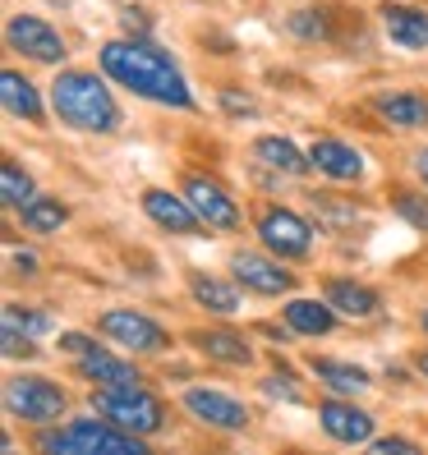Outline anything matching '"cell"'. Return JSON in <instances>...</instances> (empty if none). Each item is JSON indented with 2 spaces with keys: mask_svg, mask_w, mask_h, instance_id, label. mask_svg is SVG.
<instances>
[{
  "mask_svg": "<svg viewBox=\"0 0 428 455\" xmlns=\"http://www.w3.org/2000/svg\"><path fill=\"white\" fill-rule=\"evenodd\" d=\"M101 69H106V78H116V84L129 88L133 97H148L157 106H180V111L194 106V92L184 84V74L143 37L106 42L101 46Z\"/></svg>",
  "mask_w": 428,
  "mask_h": 455,
  "instance_id": "obj_1",
  "label": "cell"
},
{
  "mask_svg": "<svg viewBox=\"0 0 428 455\" xmlns=\"http://www.w3.org/2000/svg\"><path fill=\"white\" fill-rule=\"evenodd\" d=\"M51 111L84 133H116L125 124L111 88L93 69H61L56 84H51Z\"/></svg>",
  "mask_w": 428,
  "mask_h": 455,
  "instance_id": "obj_2",
  "label": "cell"
},
{
  "mask_svg": "<svg viewBox=\"0 0 428 455\" xmlns=\"http://www.w3.org/2000/svg\"><path fill=\"white\" fill-rule=\"evenodd\" d=\"M42 451L56 455H148L139 433H125L111 419H74L61 433H42Z\"/></svg>",
  "mask_w": 428,
  "mask_h": 455,
  "instance_id": "obj_3",
  "label": "cell"
},
{
  "mask_svg": "<svg viewBox=\"0 0 428 455\" xmlns=\"http://www.w3.org/2000/svg\"><path fill=\"white\" fill-rule=\"evenodd\" d=\"M93 410L101 419H111L116 427H125V433H139V437H152V433H162V427H166V405L157 395H148L143 387H133V391H106V387H97Z\"/></svg>",
  "mask_w": 428,
  "mask_h": 455,
  "instance_id": "obj_4",
  "label": "cell"
},
{
  "mask_svg": "<svg viewBox=\"0 0 428 455\" xmlns=\"http://www.w3.org/2000/svg\"><path fill=\"white\" fill-rule=\"evenodd\" d=\"M5 410L14 414V419H23V423H56L61 414H65V391L51 382V378H14L10 387H5Z\"/></svg>",
  "mask_w": 428,
  "mask_h": 455,
  "instance_id": "obj_5",
  "label": "cell"
},
{
  "mask_svg": "<svg viewBox=\"0 0 428 455\" xmlns=\"http://www.w3.org/2000/svg\"><path fill=\"white\" fill-rule=\"evenodd\" d=\"M97 331H101L106 340L125 345V350H133V355H162L166 345H171L166 327H157L152 317L133 313V308H111V313H101V317H97Z\"/></svg>",
  "mask_w": 428,
  "mask_h": 455,
  "instance_id": "obj_6",
  "label": "cell"
},
{
  "mask_svg": "<svg viewBox=\"0 0 428 455\" xmlns=\"http://www.w3.org/2000/svg\"><path fill=\"white\" fill-rule=\"evenodd\" d=\"M258 239L277 258H309L313 253V226L290 207H267L258 217Z\"/></svg>",
  "mask_w": 428,
  "mask_h": 455,
  "instance_id": "obj_7",
  "label": "cell"
},
{
  "mask_svg": "<svg viewBox=\"0 0 428 455\" xmlns=\"http://www.w3.org/2000/svg\"><path fill=\"white\" fill-rule=\"evenodd\" d=\"M5 37H10L14 51H23V56L37 60V65H61V60L69 56L65 37L51 28L46 19H37V14H14V19L5 23Z\"/></svg>",
  "mask_w": 428,
  "mask_h": 455,
  "instance_id": "obj_8",
  "label": "cell"
},
{
  "mask_svg": "<svg viewBox=\"0 0 428 455\" xmlns=\"http://www.w3.org/2000/svg\"><path fill=\"white\" fill-rule=\"evenodd\" d=\"M180 194L194 203V212L203 217V226H207V230H239V203L222 189L217 180H207V175H190Z\"/></svg>",
  "mask_w": 428,
  "mask_h": 455,
  "instance_id": "obj_9",
  "label": "cell"
},
{
  "mask_svg": "<svg viewBox=\"0 0 428 455\" xmlns=\"http://www.w3.org/2000/svg\"><path fill=\"white\" fill-rule=\"evenodd\" d=\"M184 410H190L198 423H207V427H222V433H239V427H249V410L239 405L235 395L212 391V387L184 391Z\"/></svg>",
  "mask_w": 428,
  "mask_h": 455,
  "instance_id": "obj_10",
  "label": "cell"
},
{
  "mask_svg": "<svg viewBox=\"0 0 428 455\" xmlns=\"http://www.w3.org/2000/svg\"><path fill=\"white\" fill-rule=\"evenodd\" d=\"M230 276L245 290H254V294H290V290H295V276H290L277 258L245 253V249L230 253Z\"/></svg>",
  "mask_w": 428,
  "mask_h": 455,
  "instance_id": "obj_11",
  "label": "cell"
},
{
  "mask_svg": "<svg viewBox=\"0 0 428 455\" xmlns=\"http://www.w3.org/2000/svg\"><path fill=\"white\" fill-rule=\"evenodd\" d=\"M318 423H323V433L341 446L373 442V414L351 405V400H323V405H318Z\"/></svg>",
  "mask_w": 428,
  "mask_h": 455,
  "instance_id": "obj_12",
  "label": "cell"
},
{
  "mask_svg": "<svg viewBox=\"0 0 428 455\" xmlns=\"http://www.w3.org/2000/svg\"><path fill=\"white\" fill-rule=\"evenodd\" d=\"M143 212L171 235H184V239H194L203 230V217L194 212V203L184 198V194H171V189H143Z\"/></svg>",
  "mask_w": 428,
  "mask_h": 455,
  "instance_id": "obj_13",
  "label": "cell"
},
{
  "mask_svg": "<svg viewBox=\"0 0 428 455\" xmlns=\"http://www.w3.org/2000/svg\"><path fill=\"white\" fill-rule=\"evenodd\" d=\"M78 378H88L93 387H106V391H133V387H143L139 378V368L116 359V355H106V350H93L88 355H78Z\"/></svg>",
  "mask_w": 428,
  "mask_h": 455,
  "instance_id": "obj_14",
  "label": "cell"
},
{
  "mask_svg": "<svg viewBox=\"0 0 428 455\" xmlns=\"http://www.w3.org/2000/svg\"><path fill=\"white\" fill-rule=\"evenodd\" d=\"M309 162L323 171L327 180H341V184H351V180L364 175V156H359V148L341 143V139H318V143L309 148Z\"/></svg>",
  "mask_w": 428,
  "mask_h": 455,
  "instance_id": "obj_15",
  "label": "cell"
},
{
  "mask_svg": "<svg viewBox=\"0 0 428 455\" xmlns=\"http://www.w3.org/2000/svg\"><path fill=\"white\" fill-rule=\"evenodd\" d=\"M323 299H327L341 317H355V323H368V317H378V308H383L378 290H368V285H359V281H327Z\"/></svg>",
  "mask_w": 428,
  "mask_h": 455,
  "instance_id": "obj_16",
  "label": "cell"
},
{
  "mask_svg": "<svg viewBox=\"0 0 428 455\" xmlns=\"http://www.w3.org/2000/svg\"><path fill=\"white\" fill-rule=\"evenodd\" d=\"M383 28L396 46L406 51H424L428 46V10L415 5H383Z\"/></svg>",
  "mask_w": 428,
  "mask_h": 455,
  "instance_id": "obj_17",
  "label": "cell"
},
{
  "mask_svg": "<svg viewBox=\"0 0 428 455\" xmlns=\"http://www.w3.org/2000/svg\"><path fill=\"white\" fill-rule=\"evenodd\" d=\"M0 97H5V111L19 116V120H28V124H42V120H46L42 92H37L19 69H5V74H0Z\"/></svg>",
  "mask_w": 428,
  "mask_h": 455,
  "instance_id": "obj_18",
  "label": "cell"
},
{
  "mask_svg": "<svg viewBox=\"0 0 428 455\" xmlns=\"http://www.w3.org/2000/svg\"><path fill=\"white\" fill-rule=\"evenodd\" d=\"M373 111L396 129H428V97L419 92H383L373 97Z\"/></svg>",
  "mask_w": 428,
  "mask_h": 455,
  "instance_id": "obj_19",
  "label": "cell"
},
{
  "mask_svg": "<svg viewBox=\"0 0 428 455\" xmlns=\"http://www.w3.org/2000/svg\"><path fill=\"white\" fill-rule=\"evenodd\" d=\"M286 327L300 336H327L336 327V308L327 299H290L286 304Z\"/></svg>",
  "mask_w": 428,
  "mask_h": 455,
  "instance_id": "obj_20",
  "label": "cell"
},
{
  "mask_svg": "<svg viewBox=\"0 0 428 455\" xmlns=\"http://www.w3.org/2000/svg\"><path fill=\"white\" fill-rule=\"evenodd\" d=\"M19 221H23V230H33V235H56L69 221V207L61 198H51V194H33L28 203L19 207Z\"/></svg>",
  "mask_w": 428,
  "mask_h": 455,
  "instance_id": "obj_21",
  "label": "cell"
},
{
  "mask_svg": "<svg viewBox=\"0 0 428 455\" xmlns=\"http://www.w3.org/2000/svg\"><path fill=\"white\" fill-rule=\"evenodd\" d=\"M254 156H258L262 166L281 171V175H304V171L313 166V162H309V156H304L295 143H290V139H277V133H267V139H258V143H254Z\"/></svg>",
  "mask_w": 428,
  "mask_h": 455,
  "instance_id": "obj_22",
  "label": "cell"
},
{
  "mask_svg": "<svg viewBox=\"0 0 428 455\" xmlns=\"http://www.w3.org/2000/svg\"><path fill=\"white\" fill-rule=\"evenodd\" d=\"M309 368H313V378L323 382L327 391H336V395H359V391H368V372L355 368V363H341V359H313Z\"/></svg>",
  "mask_w": 428,
  "mask_h": 455,
  "instance_id": "obj_23",
  "label": "cell"
},
{
  "mask_svg": "<svg viewBox=\"0 0 428 455\" xmlns=\"http://www.w3.org/2000/svg\"><path fill=\"white\" fill-rule=\"evenodd\" d=\"M190 294H194L207 313H217V317H235V313H239V290L226 285V281H217V276L194 272V276H190Z\"/></svg>",
  "mask_w": 428,
  "mask_h": 455,
  "instance_id": "obj_24",
  "label": "cell"
},
{
  "mask_svg": "<svg viewBox=\"0 0 428 455\" xmlns=\"http://www.w3.org/2000/svg\"><path fill=\"white\" fill-rule=\"evenodd\" d=\"M194 340L203 345V355L217 359V363H230V368H249V363H254L249 340L235 336V331H198Z\"/></svg>",
  "mask_w": 428,
  "mask_h": 455,
  "instance_id": "obj_25",
  "label": "cell"
},
{
  "mask_svg": "<svg viewBox=\"0 0 428 455\" xmlns=\"http://www.w3.org/2000/svg\"><path fill=\"white\" fill-rule=\"evenodd\" d=\"M0 198H5V207H14V212L33 198V180L19 162H0Z\"/></svg>",
  "mask_w": 428,
  "mask_h": 455,
  "instance_id": "obj_26",
  "label": "cell"
},
{
  "mask_svg": "<svg viewBox=\"0 0 428 455\" xmlns=\"http://www.w3.org/2000/svg\"><path fill=\"white\" fill-rule=\"evenodd\" d=\"M392 207H396V212H400V217H406L415 230H424V235H428V198H424V194L396 189V194H392Z\"/></svg>",
  "mask_w": 428,
  "mask_h": 455,
  "instance_id": "obj_27",
  "label": "cell"
},
{
  "mask_svg": "<svg viewBox=\"0 0 428 455\" xmlns=\"http://www.w3.org/2000/svg\"><path fill=\"white\" fill-rule=\"evenodd\" d=\"M290 33L304 37V42H323V37H327L323 10H295V14H290Z\"/></svg>",
  "mask_w": 428,
  "mask_h": 455,
  "instance_id": "obj_28",
  "label": "cell"
},
{
  "mask_svg": "<svg viewBox=\"0 0 428 455\" xmlns=\"http://www.w3.org/2000/svg\"><path fill=\"white\" fill-rule=\"evenodd\" d=\"M5 327H19V331H28V336L51 331V323H46L42 313H28V308H19V304H5Z\"/></svg>",
  "mask_w": 428,
  "mask_h": 455,
  "instance_id": "obj_29",
  "label": "cell"
},
{
  "mask_svg": "<svg viewBox=\"0 0 428 455\" xmlns=\"http://www.w3.org/2000/svg\"><path fill=\"white\" fill-rule=\"evenodd\" d=\"M313 207L327 217V226H332V230H341V226H351V221H355V207H341L332 194H313Z\"/></svg>",
  "mask_w": 428,
  "mask_h": 455,
  "instance_id": "obj_30",
  "label": "cell"
},
{
  "mask_svg": "<svg viewBox=\"0 0 428 455\" xmlns=\"http://www.w3.org/2000/svg\"><path fill=\"white\" fill-rule=\"evenodd\" d=\"M0 340H5V355H10V359H19V355L28 359V355H33V336L19 331V327H5V336H0Z\"/></svg>",
  "mask_w": 428,
  "mask_h": 455,
  "instance_id": "obj_31",
  "label": "cell"
},
{
  "mask_svg": "<svg viewBox=\"0 0 428 455\" xmlns=\"http://www.w3.org/2000/svg\"><path fill=\"white\" fill-rule=\"evenodd\" d=\"M373 451H378V455H415L419 442H410V437H378V442H373Z\"/></svg>",
  "mask_w": 428,
  "mask_h": 455,
  "instance_id": "obj_32",
  "label": "cell"
},
{
  "mask_svg": "<svg viewBox=\"0 0 428 455\" xmlns=\"http://www.w3.org/2000/svg\"><path fill=\"white\" fill-rule=\"evenodd\" d=\"M61 350L78 359V355H88V350H93V340H88V336H78V331H65V336H61Z\"/></svg>",
  "mask_w": 428,
  "mask_h": 455,
  "instance_id": "obj_33",
  "label": "cell"
},
{
  "mask_svg": "<svg viewBox=\"0 0 428 455\" xmlns=\"http://www.w3.org/2000/svg\"><path fill=\"white\" fill-rule=\"evenodd\" d=\"M267 395H281V400H300V391H295V387H286L281 378H267Z\"/></svg>",
  "mask_w": 428,
  "mask_h": 455,
  "instance_id": "obj_34",
  "label": "cell"
},
{
  "mask_svg": "<svg viewBox=\"0 0 428 455\" xmlns=\"http://www.w3.org/2000/svg\"><path fill=\"white\" fill-rule=\"evenodd\" d=\"M14 267H19L23 276H33V267H37V258H33V253H14Z\"/></svg>",
  "mask_w": 428,
  "mask_h": 455,
  "instance_id": "obj_35",
  "label": "cell"
},
{
  "mask_svg": "<svg viewBox=\"0 0 428 455\" xmlns=\"http://www.w3.org/2000/svg\"><path fill=\"white\" fill-rule=\"evenodd\" d=\"M415 171H419V180L428 184V148H424V152H415Z\"/></svg>",
  "mask_w": 428,
  "mask_h": 455,
  "instance_id": "obj_36",
  "label": "cell"
},
{
  "mask_svg": "<svg viewBox=\"0 0 428 455\" xmlns=\"http://www.w3.org/2000/svg\"><path fill=\"white\" fill-rule=\"evenodd\" d=\"M415 368H419V372H424V378H428V350H424V355L415 359Z\"/></svg>",
  "mask_w": 428,
  "mask_h": 455,
  "instance_id": "obj_37",
  "label": "cell"
},
{
  "mask_svg": "<svg viewBox=\"0 0 428 455\" xmlns=\"http://www.w3.org/2000/svg\"><path fill=\"white\" fill-rule=\"evenodd\" d=\"M419 323H424V331H428V308H424V317H419Z\"/></svg>",
  "mask_w": 428,
  "mask_h": 455,
  "instance_id": "obj_38",
  "label": "cell"
}]
</instances>
